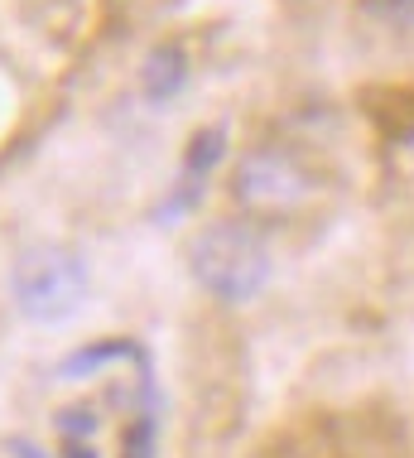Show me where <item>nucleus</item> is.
I'll return each mask as SVG.
<instances>
[{
	"instance_id": "8",
	"label": "nucleus",
	"mask_w": 414,
	"mask_h": 458,
	"mask_svg": "<svg viewBox=\"0 0 414 458\" xmlns=\"http://www.w3.org/2000/svg\"><path fill=\"white\" fill-rule=\"evenodd\" d=\"M361 10L391 30H414V0H361Z\"/></svg>"
},
{
	"instance_id": "2",
	"label": "nucleus",
	"mask_w": 414,
	"mask_h": 458,
	"mask_svg": "<svg viewBox=\"0 0 414 458\" xmlns=\"http://www.w3.org/2000/svg\"><path fill=\"white\" fill-rule=\"evenodd\" d=\"M10 294L30 324H63L87 300V261L58 242L30 246L10 270Z\"/></svg>"
},
{
	"instance_id": "7",
	"label": "nucleus",
	"mask_w": 414,
	"mask_h": 458,
	"mask_svg": "<svg viewBox=\"0 0 414 458\" xmlns=\"http://www.w3.org/2000/svg\"><path fill=\"white\" fill-rule=\"evenodd\" d=\"M135 352V343H97V348H87L78 357H68L58 371L63 377H92V371H102L106 362H116V357H131Z\"/></svg>"
},
{
	"instance_id": "4",
	"label": "nucleus",
	"mask_w": 414,
	"mask_h": 458,
	"mask_svg": "<svg viewBox=\"0 0 414 458\" xmlns=\"http://www.w3.org/2000/svg\"><path fill=\"white\" fill-rule=\"evenodd\" d=\"M222 155H227V126H207V131H198L193 140H188V155H183V179H179V189H173V203L159 208V222L183 217L188 208L198 203V193H203V183H207L212 169L222 165Z\"/></svg>"
},
{
	"instance_id": "1",
	"label": "nucleus",
	"mask_w": 414,
	"mask_h": 458,
	"mask_svg": "<svg viewBox=\"0 0 414 458\" xmlns=\"http://www.w3.org/2000/svg\"><path fill=\"white\" fill-rule=\"evenodd\" d=\"M193 280L203 284L212 300L222 304H246L256 300L260 290L275 276L270 246L256 237L250 227H236V222H217L203 237L193 242Z\"/></svg>"
},
{
	"instance_id": "6",
	"label": "nucleus",
	"mask_w": 414,
	"mask_h": 458,
	"mask_svg": "<svg viewBox=\"0 0 414 458\" xmlns=\"http://www.w3.org/2000/svg\"><path fill=\"white\" fill-rule=\"evenodd\" d=\"M155 444H159V415H155V401H149L145 411L125 425L121 458H155Z\"/></svg>"
},
{
	"instance_id": "3",
	"label": "nucleus",
	"mask_w": 414,
	"mask_h": 458,
	"mask_svg": "<svg viewBox=\"0 0 414 458\" xmlns=\"http://www.w3.org/2000/svg\"><path fill=\"white\" fill-rule=\"evenodd\" d=\"M236 193L246 203H260V208H280V203H294L304 198V174L290 165L284 155H250L236 174Z\"/></svg>"
},
{
	"instance_id": "10",
	"label": "nucleus",
	"mask_w": 414,
	"mask_h": 458,
	"mask_svg": "<svg viewBox=\"0 0 414 458\" xmlns=\"http://www.w3.org/2000/svg\"><path fill=\"white\" fill-rule=\"evenodd\" d=\"M63 458H97V449L87 439H63Z\"/></svg>"
},
{
	"instance_id": "9",
	"label": "nucleus",
	"mask_w": 414,
	"mask_h": 458,
	"mask_svg": "<svg viewBox=\"0 0 414 458\" xmlns=\"http://www.w3.org/2000/svg\"><path fill=\"white\" fill-rule=\"evenodd\" d=\"M54 420H58V435L63 439H87L97 429V411H92V405H63Z\"/></svg>"
},
{
	"instance_id": "5",
	"label": "nucleus",
	"mask_w": 414,
	"mask_h": 458,
	"mask_svg": "<svg viewBox=\"0 0 414 458\" xmlns=\"http://www.w3.org/2000/svg\"><path fill=\"white\" fill-rule=\"evenodd\" d=\"M183 82H188V58H183V48L179 44H159L155 54L145 58V68H140V92H145V102H173V97L183 92Z\"/></svg>"
}]
</instances>
